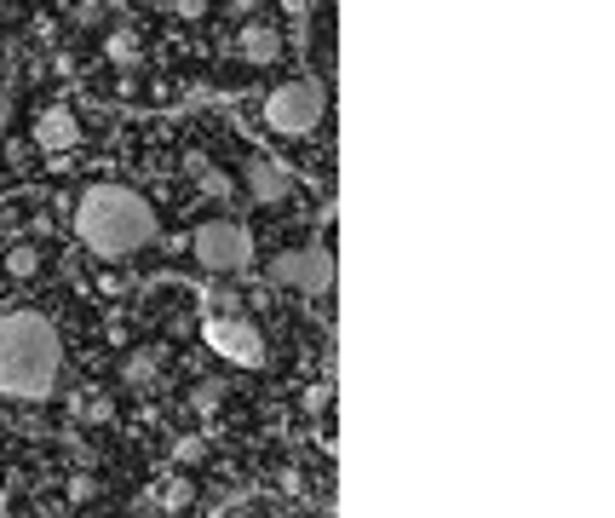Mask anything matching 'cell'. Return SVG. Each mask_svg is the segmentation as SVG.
Returning a JSON list of instances; mask_svg holds the SVG:
<instances>
[{"mask_svg": "<svg viewBox=\"0 0 615 518\" xmlns=\"http://www.w3.org/2000/svg\"><path fill=\"white\" fill-rule=\"evenodd\" d=\"M322 87L317 81H282L271 98H265V121H271V133H282V139H305L311 127L322 121Z\"/></svg>", "mask_w": 615, "mask_h": 518, "instance_id": "obj_3", "label": "cell"}, {"mask_svg": "<svg viewBox=\"0 0 615 518\" xmlns=\"http://www.w3.org/2000/svg\"><path fill=\"white\" fill-rule=\"evenodd\" d=\"M236 52H242L248 64H276V58H282V35H276L271 24H242Z\"/></svg>", "mask_w": 615, "mask_h": 518, "instance_id": "obj_8", "label": "cell"}, {"mask_svg": "<svg viewBox=\"0 0 615 518\" xmlns=\"http://www.w3.org/2000/svg\"><path fill=\"white\" fill-rule=\"evenodd\" d=\"M219 398H225V380H207V386H196V409H213Z\"/></svg>", "mask_w": 615, "mask_h": 518, "instance_id": "obj_14", "label": "cell"}, {"mask_svg": "<svg viewBox=\"0 0 615 518\" xmlns=\"http://www.w3.org/2000/svg\"><path fill=\"white\" fill-rule=\"evenodd\" d=\"M133 52H138V41L127 35V29H115V35H110V58H115V64H133Z\"/></svg>", "mask_w": 615, "mask_h": 518, "instance_id": "obj_13", "label": "cell"}, {"mask_svg": "<svg viewBox=\"0 0 615 518\" xmlns=\"http://www.w3.org/2000/svg\"><path fill=\"white\" fill-rule=\"evenodd\" d=\"M6 271H12L18 283H29V277L41 271V248H35V242H18V248H6Z\"/></svg>", "mask_w": 615, "mask_h": 518, "instance_id": "obj_11", "label": "cell"}, {"mask_svg": "<svg viewBox=\"0 0 615 518\" xmlns=\"http://www.w3.org/2000/svg\"><path fill=\"white\" fill-rule=\"evenodd\" d=\"M248 196L253 202H265V208H276V202H288L294 196V173L276 162H253L248 167Z\"/></svg>", "mask_w": 615, "mask_h": 518, "instance_id": "obj_7", "label": "cell"}, {"mask_svg": "<svg viewBox=\"0 0 615 518\" xmlns=\"http://www.w3.org/2000/svg\"><path fill=\"white\" fill-rule=\"evenodd\" d=\"M207 346L219 357H230V363H242V369H265V357H271V346H265V334H259V323H253L248 311L242 317H207Z\"/></svg>", "mask_w": 615, "mask_h": 518, "instance_id": "obj_5", "label": "cell"}, {"mask_svg": "<svg viewBox=\"0 0 615 518\" xmlns=\"http://www.w3.org/2000/svg\"><path fill=\"white\" fill-rule=\"evenodd\" d=\"M265 277H271V288H305V248L276 254L271 265H265Z\"/></svg>", "mask_w": 615, "mask_h": 518, "instance_id": "obj_10", "label": "cell"}, {"mask_svg": "<svg viewBox=\"0 0 615 518\" xmlns=\"http://www.w3.org/2000/svg\"><path fill=\"white\" fill-rule=\"evenodd\" d=\"M328 283H334V254L322 242H311L305 248V288L299 294H328Z\"/></svg>", "mask_w": 615, "mask_h": 518, "instance_id": "obj_9", "label": "cell"}, {"mask_svg": "<svg viewBox=\"0 0 615 518\" xmlns=\"http://www.w3.org/2000/svg\"><path fill=\"white\" fill-rule=\"evenodd\" d=\"M156 375H161V357L156 352H133V357H127V380H133V386H150Z\"/></svg>", "mask_w": 615, "mask_h": 518, "instance_id": "obj_12", "label": "cell"}, {"mask_svg": "<svg viewBox=\"0 0 615 518\" xmlns=\"http://www.w3.org/2000/svg\"><path fill=\"white\" fill-rule=\"evenodd\" d=\"M190 254L202 259V271H242L253 259V236L236 219H207L202 231L190 236Z\"/></svg>", "mask_w": 615, "mask_h": 518, "instance_id": "obj_4", "label": "cell"}, {"mask_svg": "<svg viewBox=\"0 0 615 518\" xmlns=\"http://www.w3.org/2000/svg\"><path fill=\"white\" fill-rule=\"evenodd\" d=\"M184 501H190V484H184V478L179 484H167V507H184Z\"/></svg>", "mask_w": 615, "mask_h": 518, "instance_id": "obj_16", "label": "cell"}, {"mask_svg": "<svg viewBox=\"0 0 615 518\" xmlns=\"http://www.w3.org/2000/svg\"><path fill=\"white\" fill-rule=\"evenodd\" d=\"M35 144H41L46 156H69L75 144H81V121L69 104H46L41 116H35Z\"/></svg>", "mask_w": 615, "mask_h": 518, "instance_id": "obj_6", "label": "cell"}, {"mask_svg": "<svg viewBox=\"0 0 615 518\" xmlns=\"http://www.w3.org/2000/svg\"><path fill=\"white\" fill-rule=\"evenodd\" d=\"M202 185L213 190V196H230V179H225V173H213V167H207V173H202Z\"/></svg>", "mask_w": 615, "mask_h": 518, "instance_id": "obj_15", "label": "cell"}, {"mask_svg": "<svg viewBox=\"0 0 615 518\" xmlns=\"http://www.w3.org/2000/svg\"><path fill=\"white\" fill-rule=\"evenodd\" d=\"M64 369V340L41 311H0V392L23 403L52 398Z\"/></svg>", "mask_w": 615, "mask_h": 518, "instance_id": "obj_1", "label": "cell"}, {"mask_svg": "<svg viewBox=\"0 0 615 518\" xmlns=\"http://www.w3.org/2000/svg\"><path fill=\"white\" fill-rule=\"evenodd\" d=\"M75 236L98 259H133L144 242H156V208L127 185H92L75 202Z\"/></svg>", "mask_w": 615, "mask_h": 518, "instance_id": "obj_2", "label": "cell"}]
</instances>
